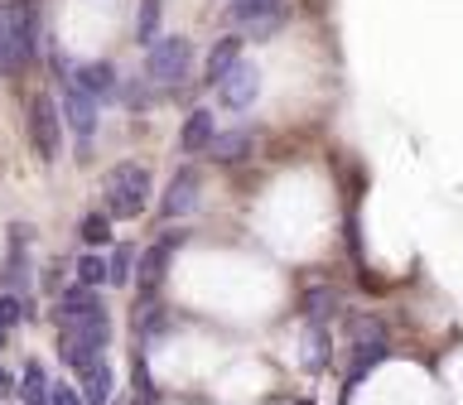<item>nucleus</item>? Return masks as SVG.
<instances>
[{"mask_svg": "<svg viewBox=\"0 0 463 405\" xmlns=\"http://www.w3.org/2000/svg\"><path fill=\"white\" fill-rule=\"evenodd\" d=\"M150 169L136 165V159H121V165H111L101 174V212L111 217V222H130V217H140L150 208Z\"/></svg>", "mask_w": 463, "mask_h": 405, "instance_id": "1", "label": "nucleus"}, {"mask_svg": "<svg viewBox=\"0 0 463 405\" xmlns=\"http://www.w3.org/2000/svg\"><path fill=\"white\" fill-rule=\"evenodd\" d=\"M39 53V5L34 0H5L0 5V72H20Z\"/></svg>", "mask_w": 463, "mask_h": 405, "instance_id": "2", "label": "nucleus"}, {"mask_svg": "<svg viewBox=\"0 0 463 405\" xmlns=\"http://www.w3.org/2000/svg\"><path fill=\"white\" fill-rule=\"evenodd\" d=\"M107 343H111V309H97L87 318H72V324H58V362L78 376L92 367V362L107 357Z\"/></svg>", "mask_w": 463, "mask_h": 405, "instance_id": "3", "label": "nucleus"}, {"mask_svg": "<svg viewBox=\"0 0 463 405\" xmlns=\"http://www.w3.org/2000/svg\"><path fill=\"white\" fill-rule=\"evenodd\" d=\"M145 78L159 97H174L188 87V72H194V39L184 34H159L150 49H145Z\"/></svg>", "mask_w": 463, "mask_h": 405, "instance_id": "4", "label": "nucleus"}, {"mask_svg": "<svg viewBox=\"0 0 463 405\" xmlns=\"http://www.w3.org/2000/svg\"><path fill=\"white\" fill-rule=\"evenodd\" d=\"M391 357V333L376 314L353 318V343H347V381H362L367 372H376Z\"/></svg>", "mask_w": 463, "mask_h": 405, "instance_id": "5", "label": "nucleus"}, {"mask_svg": "<svg viewBox=\"0 0 463 405\" xmlns=\"http://www.w3.org/2000/svg\"><path fill=\"white\" fill-rule=\"evenodd\" d=\"M227 14L237 24V39H270L289 20V0H232Z\"/></svg>", "mask_w": 463, "mask_h": 405, "instance_id": "6", "label": "nucleus"}, {"mask_svg": "<svg viewBox=\"0 0 463 405\" xmlns=\"http://www.w3.org/2000/svg\"><path fill=\"white\" fill-rule=\"evenodd\" d=\"M29 145L43 165H53L63 155V116H58V101L49 92L29 97Z\"/></svg>", "mask_w": 463, "mask_h": 405, "instance_id": "7", "label": "nucleus"}, {"mask_svg": "<svg viewBox=\"0 0 463 405\" xmlns=\"http://www.w3.org/2000/svg\"><path fill=\"white\" fill-rule=\"evenodd\" d=\"M58 116H63V130H72V140H78V150L87 155L97 140V126H101V107L87 92H78L72 82H63V92H58Z\"/></svg>", "mask_w": 463, "mask_h": 405, "instance_id": "8", "label": "nucleus"}, {"mask_svg": "<svg viewBox=\"0 0 463 405\" xmlns=\"http://www.w3.org/2000/svg\"><path fill=\"white\" fill-rule=\"evenodd\" d=\"M184 246V231H165L159 241H150L140 251V260H136V295L140 299H155L159 295V285H165V275H169V260H174V251Z\"/></svg>", "mask_w": 463, "mask_h": 405, "instance_id": "9", "label": "nucleus"}, {"mask_svg": "<svg viewBox=\"0 0 463 405\" xmlns=\"http://www.w3.org/2000/svg\"><path fill=\"white\" fill-rule=\"evenodd\" d=\"M198 193H203V174L194 165H179V169L169 174V184H165L159 217H165V222H184V217L198 208Z\"/></svg>", "mask_w": 463, "mask_h": 405, "instance_id": "10", "label": "nucleus"}, {"mask_svg": "<svg viewBox=\"0 0 463 405\" xmlns=\"http://www.w3.org/2000/svg\"><path fill=\"white\" fill-rule=\"evenodd\" d=\"M256 97H260V72L241 58V63L232 68L222 82H217V101H222L227 111H251Z\"/></svg>", "mask_w": 463, "mask_h": 405, "instance_id": "11", "label": "nucleus"}, {"mask_svg": "<svg viewBox=\"0 0 463 405\" xmlns=\"http://www.w3.org/2000/svg\"><path fill=\"white\" fill-rule=\"evenodd\" d=\"M78 92H87L101 107L107 97H116L121 92V78H116V68L107 63V58H97V63H72V78H68Z\"/></svg>", "mask_w": 463, "mask_h": 405, "instance_id": "12", "label": "nucleus"}, {"mask_svg": "<svg viewBox=\"0 0 463 405\" xmlns=\"http://www.w3.org/2000/svg\"><path fill=\"white\" fill-rule=\"evenodd\" d=\"M256 155V130L251 126H237V130H217L213 145H208V159L213 165H246Z\"/></svg>", "mask_w": 463, "mask_h": 405, "instance_id": "13", "label": "nucleus"}, {"mask_svg": "<svg viewBox=\"0 0 463 405\" xmlns=\"http://www.w3.org/2000/svg\"><path fill=\"white\" fill-rule=\"evenodd\" d=\"M5 295L29 299V227H10V256H5Z\"/></svg>", "mask_w": 463, "mask_h": 405, "instance_id": "14", "label": "nucleus"}, {"mask_svg": "<svg viewBox=\"0 0 463 405\" xmlns=\"http://www.w3.org/2000/svg\"><path fill=\"white\" fill-rule=\"evenodd\" d=\"M217 136V116L213 107H194L179 126V155H208V145Z\"/></svg>", "mask_w": 463, "mask_h": 405, "instance_id": "15", "label": "nucleus"}, {"mask_svg": "<svg viewBox=\"0 0 463 405\" xmlns=\"http://www.w3.org/2000/svg\"><path fill=\"white\" fill-rule=\"evenodd\" d=\"M111 391H116V372H111L107 357L92 362V367L78 376V396H82V405H111Z\"/></svg>", "mask_w": 463, "mask_h": 405, "instance_id": "16", "label": "nucleus"}, {"mask_svg": "<svg viewBox=\"0 0 463 405\" xmlns=\"http://www.w3.org/2000/svg\"><path fill=\"white\" fill-rule=\"evenodd\" d=\"M237 63H241V39H237V34L217 39L213 49H208V58H203V82H208V87H217V82H222L227 72L237 68Z\"/></svg>", "mask_w": 463, "mask_h": 405, "instance_id": "17", "label": "nucleus"}, {"mask_svg": "<svg viewBox=\"0 0 463 405\" xmlns=\"http://www.w3.org/2000/svg\"><path fill=\"white\" fill-rule=\"evenodd\" d=\"M49 372L43 362H24V372L14 376V391H20V405H49Z\"/></svg>", "mask_w": 463, "mask_h": 405, "instance_id": "18", "label": "nucleus"}, {"mask_svg": "<svg viewBox=\"0 0 463 405\" xmlns=\"http://www.w3.org/2000/svg\"><path fill=\"white\" fill-rule=\"evenodd\" d=\"M121 101H126V107L136 111V116H145V111L155 107V101H165V97H159L155 87H150V78H145V72H136V78H121Z\"/></svg>", "mask_w": 463, "mask_h": 405, "instance_id": "19", "label": "nucleus"}, {"mask_svg": "<svg viewBox=\"0 0 463 405\" xmlns=\"http://www.w3.org/2000/svg\"><path fill=\"white\" fill-rule=\"evenodd\" d=\"M78 237H82L87 251H107L111 246V217L107 212H87L78 222Z\"/></svg>", "mask_w": 463, "mask_h": 405, "instance_id": "20", "label": "nucleus"}, {"mask_svg": "<svg viewBox=\"0 0 463 405\" xmlns=\"http://www.w3.org/2000/svg\"><path fill=\"white\" fill-rule=\"evenodd\" d=\"M136 260H140L136 246H116V251L107 256V285H130L136 280Z\"/></svg>", "mask_w": 463, "mask_h": 405, "instance_id": "21", "label": "nucleus"}, {"mask_svg": "<svg viewBox=\"0 0 463 405\" xmlns=\"http://www.w3.org/2000/svg\"><path fill=\"white\" fill-rule=\"evenodd\" d=\"M72 270H78L82 289H101V285H107V251H82Z\"/></svg>", "mask_w": 463, "mask_h": 405, "instance_id": "22", "label": "nucleus"}, {"mask_svg": "<svg viewBox=\"0 0 463 405\" xmlns=\"http://www.w3.org/2000/svg\"><path fill=\"white\" fill-rule=\"evenodd\" d=\"M159 10H165V0H140V10H136V43H150L159 39L155 29H159Z\"/></svg>", "mask_w": 463, "mask_h": 405, "instance_id": "23", "label": "nucleus"}, {"mask_svg": "<svg viewBox=\"0 0 463 405\" xmlns=\"http://www.w3.org/2000/svg\"><path fill=\"white\" fill-rule=\"evenodd\" d=\"M29 318V299L24 295H0V328H14V324H24Z\"/></svg>", "mask_w": 463, "mask_h": 405, "instance_id": "24", "label": "nucleus"}, {"mask_svg": "<svg viewBox=\"0 0 463 405\" xmlns=\"http://www.w3.org/2000/svg\"><path fill=\"white\" fill-rule=\"evenodd\" d=\"M49 405H82V396H78V386H72V381H53L49 386Z\"/></svg>", "mask_w": 463, "mask_h": 405, "instance_id": "25", "label": "nucleus"}, {"mask_svg": "<svg viewBox=\"0 0 463 405\" xmlns=\"http://www.w3.org/2000/svg\"><path fill=\"white\" fill-rule=\"evenodd\" d=\"M10 391H14V376H10L5 367H0V400H5V396H10Z\"/></svg>", "mask_w": 463, "mask_h": 405, "instance_id": "26", "label": "nucleus"}, {"mask_svg": "<svg viewBox=\"0 0 463 405\" xmlns=\"http://www.w3.org/2000/svg\"><path fill=\"white\" fill-rule=\"evenodd\" d=\"M0 347H5V328H0Z\"/></svg>", "mask_w": 463, "mask_h": 405, "instance_id": "27", "label": "nucleus"}]
</instances>
